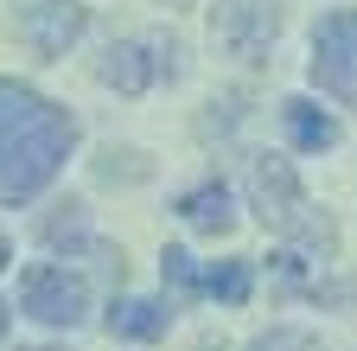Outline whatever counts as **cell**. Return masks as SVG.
<instances>
[{"mask_svg": "<svg viewBox=\"0 0 357 351\" xmlns=\"http://www.w3.org/2000/svg\"><path fill=\"white\" fill-rule=\"evenodd\" d=\"M7 269H13V243L0 237V275H7Z\"/></svg>", "mask_w": 357, "mask_h": 351, "instance_id": "16", "label": "cell"}, {"mask_svg": "<svg viewBox=\"0 0 357 351\" xmlns=\"http://www.w3.org/2000/svg\"><path fill=\"white\" fill-rule=\"evenodd\" d=\"M96 179H102V186H115V179H147V160L134 154V147H109V154L96 160Z\"/></svg>", "mask_w": 357, "mask_h": 351, "instance_id": "14", "label": "cell"}, {"mask_svg": "<svg viewBox=\"0 0 357 351\" xmlns=\"http://www.w3.org/2000/svg\"><path fill=\"white\" fill-rule=\"evenodd\" d=\"M312 83L338 103L357 96V13L351 7L326 13L319 32H312Z\"/></svg>", "mask_w": 357, "mask_h": 351, "instance_id": "7", "label": "cell"}, {"mask_svg": "<svg viewBox=\"0 0 357 351\" xmlns=\"http://www.w3.org/2000/svg\"><path fill=\"white\" fill-rule=\"evenodd\" d=\"M102 326H109V338H134V345H153V338H166L172 313H166L160 300H141V294H121V300H109Z\"/></svg>", "mask_w": 357, "mask_h": 351, "instance_id": "8", "label": "cell"}, {"mask_svg": "<svg viewBox=\"0 0 357 351\" xmlns=\"http://www.w3.org/2000/svg\"><path fill=\"white\" fill-rule=\"evenodd\" d=\"M178 70H185L178 64V38L153 32V38H121V45H109L96 77L109 83V90H121V96H141L160 77H178Z\"/></svg>", "mask_w": 357, "mask_h": 351, "instance_id": "4", "label": "cell"}, {"mask_svg": "<svg viewBox=\"0 0 357 351\" xmlns=\"http://www.w3.org/2000/svg\"><path fill=\"white\" fill-rule=\"evenodd\" d=\"M32 351H58V345H32Z\"/></svg>", "mask_w": 357, "mask_h": 351, "instance_id": "18", "label": "cell"}, {"mask_svg": "<svg viewBox=\"0 0 357 351\" xmlns=\"http://www.w3.org/2000/svg\"><path fill=\"white\" fill-rule=\"evenodd\" d=\"M38 237L52 243V249H96V237L83 230V204H58V211L38 224Z\"/></svg>", "mask_w": 357, "mask_h": 351, "instance_id": "12", "label": "cell"}, {"mask_svg": "<svg viewBox=\"0 0 357 351\" xmlns=\"http://www.w3.org/2000/svg\"><path fill=\"white\" fill-rule=\"evenodd\" d=\"M249 211L261 217V230H281V237H294V243H306V249H326V255L338 249V230L306 204L294 166L275 160V154H255V160H249Z\"/></svg>", "mask_w": 357, "mask_h": 351, "instance_id": "2", "label": "cell"}, {"mask_svg": "<svg viewBox=\"0 0 357 351\" xmlns=\"http://www.w3.org/2000/svg\"><path fill=\"white\" fill-rule=\"evenodd\" d=\"M249 287H255V269L243 255H230V262H211V269L198 275V294H217L223 306H243L249 300Z\"/></svg>", "mask_w": 357, "mask_h": 351, "instance_id": "11", "label": "cell"}, {"mask_svg": "<svg viewBox=\"0 0 357 351\" xmlns=\"http://www.w3.org/2000/svg\"><path fill=\"white\" fill-rule=\"evenodd\" d=\"M211 38L236 64H268V52L281 38V7L275 0H217L211 7Z\"/></svg>", "mask_w": 357, "mask_h": 351, "instance_id": "3", "label": "cell"}, {"mask_svg": "<svg viewBox=\"0 0 357 351\" xmlns=\"http://www.w3.org/2000/svg\"><path fill=\"white\" fill-rule=\"evenodd\" d=\"M172 211L185 217L192 230H204V237H230V230H236V204H230V186H223V179H204V186H192V192L178 198Z\"/></svg>", "mask_w": 357, "mask_h": 351, "instance_id": "10", "label": "cell"}, {"mask_svg": "<svg viewBox=\"0 0 357 351\" xmlns=\"http://www.w3.org/2000/svg\"><path fill=\"white\" fill-rule=\"evenodd\" d=\"M77 147V115L52 96L0 77V204H26L64 172Z\"/></svg>", "mask_w": 357, "mask_h": 351, "instance_id": "1", "label": "cell"}, {"mask_svg": "<svg viewBox=\"0 0 357 351\" xmlns=\"http://www.w3.org/2000/svg\"><path fill=\"white\" fill-rule=\"evenodd\" d=\"M7 20L32 45V58H64L89 26V7L83 0H7Z\"/></svg>", "mask_w": 357, "mask_h": 351, "instance_id": "6", "label": "cell"}, {"mask_svg": "<svg viewBox=\"0 0 357 351\" xmlns=\"http://www.w3.org/2000/svg\"><path fill=\"white\" fill-rule=\"evenodd\" d=\"M7 326H13V306H7V300H0V332H7Z\"/></svg>", "mask_w": 357, "mask_h": 351, "instance_id": "17", "label": "cell"}, {"mask_svg": "<svg viewBox=\"0 0 357 351\" xmlns=\"http://www.w3.org/2000/svg\"><path fill=\"white\" fill-rule=\"evenodd\" d=\"M160 275L178 287V294H198V262H192V249H178V243H166V255H160Z\"/></svg>", "mask_w": 357, "mask_h": 351, "instance_id": "15", "label": "cell"}, {"mask_svg": "<svg viewBox=\"0 0 357 351\" xmlns=\"http://www.w3.org/2000/svg\"><path fill=\"white\" fill-rule=\"evenodd\" d=\"M20 306L38 326H83L89 320V287H83V275L58 269V262H32L20 275Z\"/></svg>", "mask_w": 357, "mask_h": 351, "instance_id": "5", "label": "cell"}, {"mask_svg": "<svg viewBox=\"0 0 357 351\" xmlns=\"http://www.w3.org/2000/svg\"><path fill=\"white\" fill-rule=\"evenodd\" d=\"M249 351H319V338L306 326H268V332L249 338Z\"/></svg>", "mask_w": 357, "mask_h": 351, "instance_id": "13", "label": "cell"}, {"mask_svg": "<svg viewBox=\"0 0 357 351\" xmlns=\"http://www.w3.org/2000/svg\"><path fill=\"white\" fill-rule=\"evenodd\" d=\"M281 128H287V141H294L300 154H326V147H338V115L319 109L312 96H287V103H281Z\"/></svg>", "mask_w": 357, "mask_h": 351, "instance_id": "9", "label": "cell"}]
</instances>
